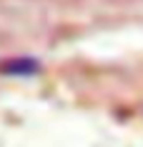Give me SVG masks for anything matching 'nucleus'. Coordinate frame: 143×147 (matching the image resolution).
Listing matches in <instances>:
<instances>
[{
	"mask_svg": "<svg viewBox=\"0 0 143 147\" xmlns=\"http://www.w3.org/2000/svg\"><path fill=\"white\" fill-rule=\"evenodd\" d=\"M38 60H33V57H13V60L3 62V72H8V75H35L38 72Z\"/></svg>",
	"mask_w": 143,
	"mask_h": 147,
	"instance_id": "f257e3e1",
	"label": "nucleus"
}]
</instances>
